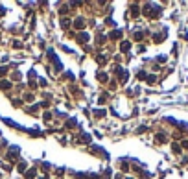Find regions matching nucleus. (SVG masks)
<instances>
[{"label":"nucleus","instance_id":"obj_1","mask_svg":"<svg viewBox=\"0 0 188 179\" xmlns=\"http://www.w3.org/2000/svg\"><path fill=\"white\" fill-rule=\"evenodd\" d=\"M85 24H83V21H81V19H79V21H76V28H83Z\"/></svg>","mask_w":188,"mask_h":179},{"label":"nucleus","instance_id":"obj_3","mask_svg":"<svg viewBox=\"0 0 188 179\" xmlns=\"http://www.w3.org/2000/svg\"><path fill=\"white\" fill-rule=\"evenodd\" d=\"M183 146H186V148H188V140H186V142H183Z\"/></svg>","mask_w":188,"mask_h":179},{"label":"nucleus","instance_id":"obj_2","mask_svg":"<svg viewBox=\"0 0 188 179\" xmlns=\"http://www.w3.org/2000/svg\"><path fill=\"white\" fill-rule=\"evenodd\" d=\"M120 48H122V50H127V48H129V42H122V46H120Z\"/></svg>","mask_w":188,"mask_h":179}]
</instances>
